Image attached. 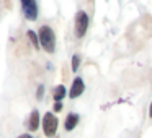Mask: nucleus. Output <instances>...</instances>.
<instances>
[{
    "mask_svg": "<svg viewBox=\"0 0 152 138\" xmlns=\"http://www.w3.org/2000/svg\"><path fill=\"white\" fill-rule=\"evenodd\" d=\"M87 29H88V15L85 13L83 10L77 12L75 15V36L79 37H83L87 33Z\"/></svg>",
    "mask_w": 152,
    "mask_h": 138,
    "instance_id": "3",
    "label": "nucleus"
},
{
    "mask_svg": "<svg viewBox=\"0 0 152 138\" xmlns=\"http://www.w3.org/2000/svg\"><path fill=\"white\" fill-rule=\"evenodd\" d=\"M57 125H59V120L57 117L53 114V112H46L43 117V130H44V135L48 138L54 137L57 132Z\"/></svg>",
    "mask_w": 152,
    "mask_h": 138,
    "instance_id": "2",
    "label": "nucleus"
},
{
    "mask_svg": "<svg viewBox=\"0 0 152 138\" xmlns=\"http://www.w3.org/2000/svg\"><path fill=\"white\" fill-rule=\"evenodd\" d=\"M18 138H33V137H31L30 133H23V135H20Z\"/></svg>",
    "mask_w": 152,
    "mask_h": 138,
    "instance_id": "13",
    "label": "nucleus"
},
{
    "mask_svg": "<svg viewBox=\"0 0 152 138\" xmlns=\"http://www.w3.org/2000/svg\"><path fill=\"white\" fill-rule=\"evenodd\" d=\"M39 124H41L39 112L34 109V111L31 112V115H30V120H28V128H30V132H36L38 128H39Z\"/></svg>",
    "mask_w": 152,
    "mask_h": 138,
    "instance_id": "7",
    "label": "nucleus"
},
{
    "mask_svg": "<svg viewBox=\"0 0 152 138\" xmlns=\"http://www.w3.org/2000/svg\"><path fill=\"white\" fill-rule=\"evenodd\" d=\"M149 117L152 119V102H151V107H149Z\"/></svg>",
    "mask_w": 152,
    "mask_h": 138,
    "instance_id": "14",
    "label": "nucleus"
},
{
    "mask_svg": "<svg viewBox=\"0 0 152 138\" xmlns=\"http://www.w3.org/2000/svg\"><path fill=\"white\" fill-rule=\"evenodd\" d=\"M43 96H44V85H39L38 86V91H36V99H43Z\"/></svg>",
    "mask_w": 152,
    "mask_h": 138,
    "instance_id": "11",
    "label": "nucleus"
},
{
    "mask_svg": "<svg viewBox=\"0 0 152 138\" xmlns=\"http://www.w3.org/2000/svg\"><path fill=\"white\" fill-rule=\"evenodd\" d=\"M79 67H80V55H74L72 57V72H77L79 70Z\"/></svg>",
    "mask_w": 152,
    "mask_h": 138,
    "instance_id": "10",
    "label": "nucleus"
},
{
    "mask_svg": "<svg viewBox=\"0 0 152 138\" xmlns=\"http://www.w3.org/2000/svg\"><path fill=\"white\" fill-rule=\"evenodd\" d=\"M26 36H28V39H30L31 41V44H33V47H34V49H39V47H41V44H39V36H38V34L36 33H34V31H28V33H26Z\"/></svg>",
    "mask_w": 152,
    "mask_h": 138,
    "instance_id": "9",
    "label": "nucleus"
},
{
    "mask_svg": "<svg viewBox=\"0 0 152 138\" xmlns=\"http://www.w3.org/2000/svg\"><path fill=\"white\" fill-rule=\"evenodd\" d=\"M66 94H67L66 86H64V85H59V86H56V88H54L53 98H54V101H56V102H61L64 98H66Z\"/></svg>",
    "mask_w": 152,
    "mask_h": 138,
    "instance_id": "8",
    "label": "nucleus"
},
{
    "mask_svg": "<svg viewBox=\"0 0 152 138\" xmlns=\"http://www.w3.org/2000/svg\"><path fill=\"white\" fill-rule=\"evenodd\" d=\"M38 36H39L41 47H43L46 52L53 54L54 50H56V34H54V31L51 29L49 26H46V24H44V26H41Z\"/></svg>",
    "mask_w": 152,
    "mask_h": 138,
    "instance_id": "1",
    "label": "nucleus"
},
{
    "mask_svg": "<svg viewBox=\"0 0 152 138\" xmlns=\"http://www.w3.org/2000/svg\"><path fill=\"white\" fill-rule=\"evenodd\" d=\"M83 91H85V83H83V80L82 78H75L72 81V86H70L69 98L70 99H75V98H79Z\"/></svg>",
    "mask_w": 152,
    "mask_h": 138,
    "instance_id": "5",
    "label": "nucleus"
},
{
    "mask_svg": "<svg viewBox=\"0 0 152 138\" xmlns=\"http://www.w3.org/2000/svg\"><path fill=\"white\" fill-rule=\"evenodd\" d=\"M23 15L28 21H36L38 20V4L36 0H20Z\"/></svg>",
    "mask_w": 152,
    "mask_h": 138,
    "instance_id": "4",
    "label": "nucleus"
},
{
    "mask_svg": "<svg viewBox=\"0 0 152 138\" xmlns=\"http://www.w3.org/2000/svg\"><path fill=\"white\" fill-rule=\"evenodd\" d=\"M79 120H80L79 114H75V112H70V114L66 117V122H64V128H66L67 132H72L74 128L77 127Z\"/></svg>",
    "mask_w": 152,
    "mask_h": 138,
    "instance_id": "6",
    "label": "nucleus"
},
{
    "mask_svg": "<svg viewBox=\"0 0 152 138\" xmlns=\"http://www.w3.org/2000/svg\"><path fill=\"white\" fill-rule=\"evenodd\" d=\"M62 111V102H54V112H61Z\"/></svg>",
    "mask_w": 152,
    "mask_h": 138,
    "instance_id": "12",
    "label": "nucleus"
}]
</instances>
